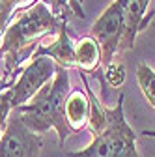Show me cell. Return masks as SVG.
Wrapping results in <instances>:
<instances>
[{
	"label": "cell",
	"mask_w": 155,
	"mask_h": 157,
	"mask_svg": "<svg viewBox=\"0 0 155 157\" xmlns=\"http://www.w3.org/2000/svg\"><path fill=\"white\" fill-rule=\"evenodd\" d=\"M151 0H127L125 4V32L120 43V51H129L134 47V39L137 36L146 30L149 25L153 11L148 13Z\"/></svg>",
	"instance_id": "52a82bcc"
},
{
	"label": "cell",
	"mask_w": 155,
	"mask_h": 157,
	"mask_svg": "<svg viewBox=\"0 0 155 157\" xmlns=\"http://www.w3.org/2000/svg\"><path fill=\"white\" fill-rule=\"evenodd\" d=\"M64 116H66V124L71 129V133H79L88 125L90 99H88L86 92L77 88L67 94L66 103H64Z\"/></svg>",
	"instance_id": "9c48e42d"
},
{
	"label": "cell",
	"mask_w": 155,
	"mask_h": 157,
	"mask_svg": "<svg viewBox=\"0 0 155 157\" xmlns=\"http://www.w3.org/2000/svg\"><path fill=\"white\" fill-rule=\"evenodd\" d=\"M26 2H30V0H0V36L4 34V26L8 19L11 17V13Z\"/></svg>",
	"instance_id": "4fadbf2b"
},
{
	"label": "cell",
	"mask_w": 155,
	"mask_h": 157,
	"mask_svg": "<svg viewBox=\"0 0 155 157\" xmlns=\"http://www.w3.org/2000/svg\"><path fill=\"white\" fill-rule=\"evenodd\" d=\"M142 136H153V139H155V131L146 129V131H142Z\"/></svg>",
	"instance_id": "2e32d148"
},
{
	"label": "cell",
	"mask_w": 155,
	"mask_h": 157,
	"mask_svg": "<svg viewBox=\"0 0 155 157\" xmlns=\"http://www.w3.org/2000/svg\"><path fill=\"white\" fill-rule=\"evenodd\" d=\"M69 13H54L47 0H36L32 6L19 11L13 23L4 28L0 39V58H4V78L13 77L23 60L30 58L40 47V39L58 34Z\"/></svg>",
	"instance_id": "6da1fadb"
},
{
	"label": "cell",
	"mask_w": 155,
	"mask_h": 157,
	"mask_svg": "<svg viewBox=\"0 0 155 157\" xmlns=\"http://www.w3.org/2000/svg\"><path fill=\"white\" fill-rule=\"evenodd\" d=\"M64 2H66V0H60V6H62V8H64Z\"/></svg>",
	"instance_id": "e0dca14e"
},
{
	"label": "cell",
	"mask_w": 155,
	"mask_h": 157,
	"mask_svg": "<svg viewBox=\"0 0 155 157\" xmlns=\"http://www.w3.org/2000/svg\"><path fill=\"white\" fill-rule=\"evenodd\" d=\"M69 92L71 86L67 69L56 66L52 81L45 84L28 103L21 105L11 112H17L21 116L23 124L37 135H43L51 127H54L58 133V140H60V144H64L67 136L73 135L64 116V103Z\"/></svg>",
	"instance_id": "7a4b0ae2"
},
{
	"label": "cell",
	"mask_w": 155,
	"mask_h": 157,
	"mask_svg": "<svg viewBox=\"0 0 155 157\" xmlns=\"http://www.w3.org/2000/svg\"><path fill=\"white\" fill-rule=\"evenodd\" d=\"M67 157H140L137 151V135L125 120L123 94L112 109L107 107V125L93 135V140L79 151H69Z\"/></svg>",
	"instance_id": "3957f363"
},
{
	"label": "cell",
	"mask_w": 155,
	"mask_h": 157,
	"mask_svg": "<svg viewBox=\"0 0 155 157\" xmlns=\"http://www.w3.org/2000/svg\"><path fill=\"white\" fill-rule=\"evenodd\" d=\"M137 82L142 90L146 101L155 109V69L148 64H138L137 67Z\"/></svg>",
	"instance_id": "8fae6325"
},
{
	"label": "cell",
	"mask_w": 155,
	"mask_h": 157,
	"mask_svg": "<svg viewBox=\"0 0 155 157\" xmlns=\"http://www.w3.org/2000/svg\"><path fill=\"white\" fill-rule=\"evenodd\" d=\"M34 56H47L58 66V67H64V69H69V67H77L75 64V45L71 43V37H69V32H67V21L60 26V32H58V37L51 45H40L34 54Z\"/></svg>",
	"instance_id": "ba28073f"
},
{
	"label": "cell",
	"mask_w": 155,
	"mask_h": 157,
	"mask_svg": "<svg viewBox=\"0 0 155 157\" xmlns=\"http://www.w3.org/2000/svg\"><path fill=\"white\" fill-rule=\"evenodd\" d=\"M75 64H77V69L82 71V73H90V75L103 73L99 69V66H101V47L92 36H84L77 41V45H75Z\"/></svg>",
	"instance_id": "30bf717a"
},
{
	"label": "cell",
	"mask_w": 155,
	"mask_h": 157,
	"mask_svg": "<svg viewBox=\"0 0 155 157\" xmlns=\"http://www.w3.org/2000/svg\"><path fill=\"white\" fill-rule=\"evenodd\" d=\"M9 86H11V82H9V81H6L4 75H0V94H2L4 90H8Z\"/></svg>",
	"instance_id": "9a60e30c"
},
{
	"label": "cell",
	"mask_w": 155,
	"mask_h": 157,
	"mask_svg": "<svg viewBox=\"0 0 155 157\" xmlns=\"http://www.w3.org/2000/svg\"><path fill=\"white\" fill-rule=\"evenodd\" d=\"M66 2H69V11L71 13H75L77 17H81V19H84V13H82V10H81V0H66ZM66 2H64V6H66Z\"/></svg>",
	"instance_id": "5bb4252c"
},
{
	"label": "cell",
	"mask_w": 155,
	"mask_h": 157,
	"mask_svg": "<svg viewBox=\"0 0 155 157\" xmlns=\"http://www.w3.org/2000/svg\"><path fill=\"white\" fill-rule=\"evenodd\" d=\"M43 135L28 129L21 116L11 112L0 136V157H40Z\"/></svg>",
	"instance_id": "8992f818"
},
{
	"label": "cell",
	"mask_w": 155,
	"mask_h": 157,
	"mask_svg": "<svg viewBox=\"0 0 155 157\" xmlns=\"http://www.w3.org/2000/svg\"><path fill=\"white\" fill-rule=\"evenodd\" d=\"M125 4L127 0H112L110 6L95 19L92 25V37L101 47V66L112 62L114 54L120 51V43L125 32Z\"/></svg>",
	"instance_id": "277c9868"
},
{
	"label": "cell",
	"mask_w": 155,
	"mask_h": 157,
	"mask_svg": "<svg viewBox=\"0 0 155 157\" xmlns=\"http://www.w3.org/2000/svg\"><path fill=\"white\" fill-rule=\"evenodd\" d=\"M56 64L47 56H34L32 62L21 71L19 78L2 94L11 107V110L28 103L45 84H49L54 77Z\"/></svg>",
	"instance_id": "5b68a950"
},
{
	"label": "cell",
	"mask_w": 155,
	"mask_h": 157,
	"mask_svg": "<svg viewBox=\"0 0 155 157\" xmlns=\"http://www.w3.org/2000/svg\"><path fill=\"white\" fill-rule=\"evenodd\" d=\"M125 77H127V69H125V64L120 62V60L118 62L112 60L110 64H107L103 67V78L107 81V84L110 88H120V86H123Z\"/></svg>",
	"instance_id": "7c38bea8"
}]
</instances>
